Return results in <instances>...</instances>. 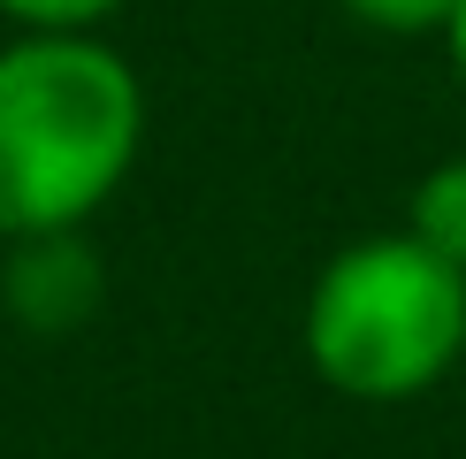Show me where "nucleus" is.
Returning a JSON list of instances; mask_svg holds the SVG:
<instances>
[{"instance_id":"f257e3e1","label":"nucleus","mask_w":466,"mask_h":459,"mask_svg":"<svg viewBox=\"0 0 466 459\" xmlns=\"http://www.w3.org/2000/svg\"><path fill=\"white\" fill-rule=\"evenodd\" d=\"M146 161V76L100 31L0 46V245L85 230Z\"/></svg>"},{"instance_id":"39448f33","label":"nucleus","mask_w":466,"mask_h":459,"mask_svg":"<svg viewBox=\"0 0 466 459\" xmlns=\"http://www.w3.org/2000/svg\"><path fill=\"white\" fill-rule=\"evenodd\" d=\"M360 31H382V38H429L451 24L459 0H337Z\"/></svg>"},{"instance_id":"20e7f679","label":"nucleus","mask_w":466,"mask_h":459,"mask_svg":"<svg viewBox=\"0 0 466 459\" xmlns=\"http://www.w3.org/2000/svg\"><path fill=\"white\" fill-rule=\"evenodd\" d=\"M405 230H413L429 253H443L451 268H466V153L436 161L429 177L413 184V199H405Z\"/></svg>"},{"instance_id":"423d86ee","label":"nucleus","mask_w":466,"mask_h":459,"mask_svg":"<svg viewBox=\"0 0 466 459\" xmlns=\"http://www.w3.org/2000/svg\"><path fill=\"white\" fill-rule=\"evenodd\" d=\"M115 8H130V0H0L15 31H100Z\"/></svg>"},{"instance_id":"7ed1b4c3","label":"nucleus","mask_w":466,"mask_h":459,"mask_svg":"<svg viewBox=\"0 0 466 459\" xmlns=\"http://www.w3.org/2000/svg\"><path fill=\"white\" fill-rule=\"evenodd\" d=\"M107 299V260L85 230H31L8 238L0 260V314L24 337H69L100 314Z\"/></svg>"},{"instance_id":"0eeeda50","label":"nucleus","mask_w":466,"mask_h":459,"mask_svg":"<svg viewBox=\"0 0 466 459\" xmlns=\"http://www.w3.org/2000/svg\"><path fill=\"white\" fill-rule=\"evenodd\" d=\"M443 46H451V69H459V85H466V0L451 8V24H443Z\"/></svg>"},{"instance_id":"f03ea898","label":"nucleus","mask_w":466,"mask_h":459,"mask_svg":"<svg viewBox=\"0 0 466 459\" xmlns=\"http://www.w3.org/2000/svg\"><path fill=\"white\" fill-rule=\"evenodd\" d=\"M299 344L337 398L405 406L466 360V268L429 253L413 230L352 238L306 283Z\"/></svg>"}]
</instances>
